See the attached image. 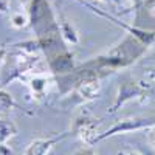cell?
Instances as JSON below:
<instances>
[{
  "mask_svg": "<svg viewBox=\"0 0 155 155\" xmlns=\"http://www.w3.org/2000/svg\"><path fill=\"white\" fill-rule=\"evenodd\" d=\"M25 23H27V19H25L23 16H20V14H16L14 17H12V25H14V27H17V28L25 27Z\"/></svg>",
  "mask_w": 155,
  "mask_h": 155,
  "instance_id": "obj_11",
  "label": "cell"
},
{
  "mask_svg": "<svg viewBox=\"0 0 155 155\" xmlns=\"http://www.w3.org/2000/svg\"><path fill=\"white\" fill-rule=\"evenodd\" d=\"M74 155H98V153L93 152L92 149H81V150H78Z\"/></svg>",
  "mask_w": 155,
  "mask_h": 155,
  "instance_id": "obj_12",
  "label": "cell"
},
{
  "mask_svg": "<svg viewBox=\"0 0 155 155\" xmlns=\"http://www.w3.org/2000/svg\"><path fill=\"white\" fill-rule=\"evenodd\" d=\"M8 5H9L8 0H0V11L6 12V11H8Z\"/></svg>",
  "mask_w": 155,
  "mask_h": 155,
  "instance_id": "obj_13",
  "label": "cell"
},
{
  "mask_svg": "<svg viewBox=\"0 0 155 155\" xmlns=\"http://www.w3.org/2000/svg\"><path fill=\"white\" fill-rule=\"evenodd\" d=\"M155 126V120H149V118H129V120H123L120 123H116L112 129H109L107 132L96 135L93 144L98 143L101 140H106L109 137H113L116 134H124V132H132V130H141L146 127H152Z\"/></svg>",
  "mask_w": 155,
  "mask_h": 155,
  "instance_id": "obj_1",
  "label": "cell"
},
{
  "mask_svg": "<svg viewBox=\"0 0 155 155\" xmlns=\"http://www.w3.org/2000/svg\"><path fill=\"white\" fill-rule=\"evenodd\" d=\"M50 65L51 70L56 73H65V71H71L73 62H71V56L61 51V53L54 54L53 58H50Z\"/></svg>",
  "mask_w": 155,
  "mask_h": 155,
  "instance_id": "obj_4",
  "label": "cell"
},
{
  "mask_svg": "<svg viewBox=\"0 0 155 155\" xmlns=\"http://www.w3.org/2000/svg\"><path fill=\"white\" fill-rule=\"evenodd\" d=\"M152 141H153V146H155V126H153V130H152Z\"/></svg>",
  "mask_w": 155,
  "mask_h": 155,
  "instance_id": "obj_17",
  "label": "cell"
},
{
  "mask_svg": "<svg viewBox=\"0 0 155 155\" xmlns=\"http://www.w3.org/2000/svg\"><path fill=\"white\" fill-rule=\"evenodd\" d=\"M78 90V95L84 99H93L99 95V90H101V84L98 79H88L84 81L82 84H79L76 87Z\"/></svg>",
  "mask_w": 155,
  "mask_h": 155,
  "instance_id": "obj_5",
  "label": "cell"
},
{
  "mask_svg": "<svg viewBox=\"0 0 155 155\" xmlns=\"http://www.w3.org/2000/svg\"><path fill=\"white\" fill-rule=\"evenodd\" d=\"M48 12V3L45 0H33L31 2V8H30V14H31V23L37 25L41 23Z\"/></svg>",
  "mask_w": 155,
  "mask_h": 155,
  "instance_id": "obj_6",
  "label": "cell"
},
{
  "mask_svg": "<svg viewBox=\"0 0 155 155\" xmlns=\"http://www.w3.org/2000/svg\"><path fill=\"white\" fill-rule=\"evenodd\" d=\"M143 155H155V152H152V150H143Z\"/></svg>",
  "mask_w": 155,
  "mask_h": 155,
  "instance_id": "obj_15",
  "label": "cell"
},
{
  "mask_svg": "<svg viewBox=\"0 0 155 155\" xmlns=\"http://www.w3.org/2000/svg\"><path fill=\"white\" fill-rule=\"evenodd\" d=\"M118 155H140V153H137V152H134V150H121Z\"/></svg>",
  "mask_w": 155,
  "mask_h": 155,
  "instance_id": "obj_14",
  "label": "cell"
},
{
  "mask_svg": "<svg viewBox=\"0 0 155 155\" xmlns=\"http://www.w3.org/2000/svg\"><path fill=\"white\" fill-rule=\"evenodd\" d=\"M12 107H16V102H14V99H12V96L9 93L3 92V90H0V112L9 110Z\"/></svg>",
  "mask_w": 155,
  "mask_h": 155,
  "instance_id": "obj_8",
  "label": "cell"
},
{
  "mask_svg": "<svg viewBox=\"0 0 155 155\" xmlns=\"http://www.w3.org/2000/svg\"><path fill=\"white\" fill-rule=\"evenodd\" d=\"M12 135H16V126L6 118H0V144L6 143Z\"/></svg>",
  "mask_w": 155,
  "mask_h": 155,
  "instance_id": "obj_7",
  "label": "cell"
},
{
  "mask_svg": "<svg viewBox=\"0 0 155 155\" xmlns=\"http://www.w3.org/2000/svg\"><path fill=\"white\" fill-rule=\"evenodd\" d=\"M62 138H65V135L58 137V138H48V140H34L33 143L27 147V150L23 152V155H47L48 150L53 147L58 141H61Z\"/></svg>",
  "mask_w": 155,
  "mask_h": 155,
  "instance_id": "obj_3",
  "label": "cell"
},
{
  "mask_svg": "<svg viewBox=\"0 0 155 155\" xmlns=\"http://www.w3.org/2000/svg\"><path fill=\"white\" fill-rule=\"evenodd\" d=\"M143 93H144V92H143V90H141L137 84H134V82H124V84L121 85V88H120L118 98H116L115 104H113V107H112V112L118 110L120 106H123L126 101L134 99V98H137V96H141Z\"/></svg>",
  "mask_w": 155,
  "mask_h": 155,
  "instance_id": "obj_2",
  "label": "cell"
},
{
  "mask_svg": "<svg viewBox=\"0 0 155 155\" xmlns=\"http://www.w3.org/2000/svg\"><path fill=\"white\" fill-rule=\"evenodd\" d=\"M3 56H5V50H3V48H0V61L3 59Z\"/></svg>",
  "mask_w": 155,
  "mask_h": 155,
  "instance_id": "obj_16",
  "label": "cell"
},
{
  "mask_svg": "<svg viewBox=\"0 0 155 155\" xmlns=\"http://www.w3.org/2000/svg\"><path fill=\"white\" fill-rule=\"evenodd\" d=\"M30 85H31V88H33V92L42 93L44 90H45V87H47V79H45V78H37V76H34L33 79H31V82H30Z\"/></svg>",
  "mask_w": 155,
  "mask_h": 155,
  "instance_id": "obj_9",
  "label": "cell"
},
{
  "mask_svg": "<svg viewBox=\"0 0 155 155\" xmlns=\"http://www.w3.org/2000/svg\"><path fill=\"white\" fill-rule=\"evenodd\" d=\"M61 30H62V34L65 36L70 42H73V44H76L78 42V36H76V33H74V30L70 27V23H67V22H64L62 25H61Z\"/></svg>",
  "mask_w": 155,
  "mask_h": 155,
  "instance_id": "obj_10",
  "label": "cell"
}]
</instances>
